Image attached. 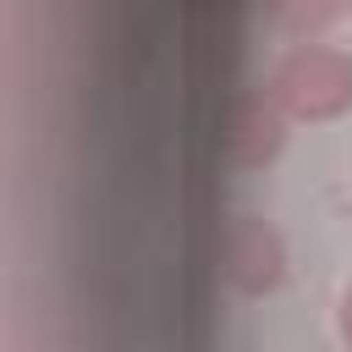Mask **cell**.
Returning a JSON list of instances; mask_svg holds the SVG:
<instances>
[{
    "label": "cell",
    "mask_w": 352,
    "mask_h": 352,
    "mask_svg": "<svg viewBox=\"0 0 352 352\" xmlns=\"http://www.w3.org/2000/svg\"><path fill=\"white\" fill-rule=\"evenodd\" d=\"M264 94L292 121H336V116L352 110V55H341V50H330L319 38L314 44H292L275 60Z\"/></svg>",
    "instance_id": "obj_1"
},
{
    "label": "cell",
    "mask_w": 352,
    "mask_h": 352,
    "mask_svg": "<svg viewBox=\"0 0 352 352\" xmlns=\"http://www.w3.org/2000/svg\"><path fill=\"white\" fill-rule=\"evenodd\" d=\"M336 324H341V341H346V352H352V286L341 292V308H336Z\"/></svg>",
    "instance_id": "obj_5"
},
{
    "label": "cell",
    "mask_w": 352,
    "mask_h": 352,
    "mask_svg": "<svg viewBox=\"0 0 352 352\" xmlns=\"http://www.w3.org/2000/svg\"><path fill=\"white\" fill-rule=\"evenodd\" d=\"M286 110L270 94H248L231 104V126H226V148L236 165H270L286 148Z\"/></svg>",
    "instance_id": "obj_3"
},
{
    "label": "cell",
    "mask_w": 352,
    "mask_h": 352,
    "mask_svg": "<svg viewBox=\"0 0 352 352\" xmlns=\"http://www.w3.org/2000/svg\"><path fill=\"white\" fill-rule=\"evenodd\" d=\"M346 6H352V0H346Z\"/></svg>",
    "instance_id": "obj_6"
},
{
    "label": "cell",
    "mask_w": 352,
    "mask_h": 352,
    "mask_svg": "<svg viewBox=\"0 0 352 352\" xmlns=\"http://www.w3.org/2000/svg\"><path fill=\"white\" fill-rule=\"evenodd\" d=\"M270 22L292 38V44H314L336 28V16L346 11V0H264Z\"/></svg>",
    "instance_id": "obj_4"
},
{
    "label": "cell",
    "mask_w": 352,
    "mask_h": 352,
    "mask_svg": "<svg viewBox=\"0 0 352 352\" xmlns=\"http://www.w3.org/2000/svg\"><path fill=\"white\" fill-rule=\"evenodd\" d=\"M226 275L236 292L258 297V292H275L280 275H286V248H280V231L258 214H236L231 231H226Z\"/></svg>",
    "instance_id": "obj_2"
}]
</instances>
